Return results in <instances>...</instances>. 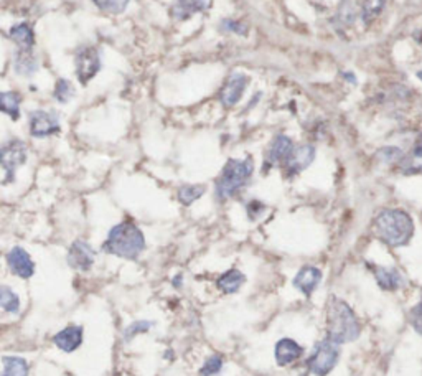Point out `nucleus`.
<instances>
[{"instance_id": "nucleus-39", "label": "nucleus", "mask_w": 422, "mask_h": 376, "mask_svg": "<svg viewBox=\"0 0 422 376\" xmlns=\"http://www.w3.org/2000/svg\"><path fill=\"white\" fill-rule=\"evenodd\" d=\"M417 78H419V81H422V69H419V71H417Z\"/></svg>"}, {"instance_id": "nucleus-33", "label": "nucleus", "mask_w": 422, "mask_h": 376, "mask_svg": "<svg viewBox=\"0 0 422 376\" xmlns=\"http://www.w3.org/2000/svg\"><path fill=\"white\" fill-rule=\"evenodd\" d=\"M223 365H224L223 357L218 355V353H214V355H211V357L206 358L205 363H203V366H201V370H200V375L201 376H214V375H218L219 371L223 370Z\"/></svg>"}, {"instance_id": "nucleus-29", "label": "nucleus", "mask_w": 422, "mask_h": 376, "mask_svg": "<svg viewBox=\"0 0 422 376\" xmlns=\"http://www.w3.org/2000/svg\"><path fill=\"white\" fill-rule=\"evenodd\" d=\"M74 93H76V89H74L73 83L69 80H65V78H60V80L56 81L55 89H53V98L60 104H68L74 98Z\"/></svg>"}, {"instance_id": "nucleus-31", "label": "nucleus", "mask_w": 422, "mask_h": 376, "mask_svg": "<svg viewBox=\"0 0 422 376\" xmlns=\"http://www.w3.org/2000/svg\"><path fill=\"white\" fill-rule=\"evenodd\" d=\"M130 0H92L96 7L99 8L101 12H106V14H122L127 7H129Z\"/></svg>"}, {"instance_id": "nucleus-2", "label": "nucleus", "mask_w": 422, "mask_h": 376, "mask_svg": "<svg viewBox=\"0 0 422 376\" xmlns=\"http://www.w3.org/2000/svg\"><path fill=\"white\" fill-rule=\"evenodd\" d=\"M362 335V322L355 310L337 296L327 302V339L337 345L350 343Z\"/></svg>"}, {"instance_id": "nucleus-15", "label": "nucleus", "mask_w": 422, "mask_h": 376, "mask_svg": "<svg viewBox=\"0 0 422 376\" xmlns=\"http://www.w3.org/2000/svg\"><path fill=\"white\" fill-rule=\"evenodd\" d=\"M303 355V347L297 340L284 336V339L277 340L274 347V357L279 366H289L292 363L298 361Z\"/></svg>"}, {"instance_id": "nucleus-18", "label": "nucleus", "mask_w": 422, "mask_h": 376, "mask_svg": "<svg viewBox=\"0 0 422 376\" xmlns=\"http://www.w3.org/2000/svg\"><path fill=\"white\" fill-rule=\"evenodd\" d=\"M373 275H375L378 286L381 287L382 291H399L401 287H404V275L399 273V269L396 268H388V266H373Z\"/></svg>"}, {"instance_id": "nucleus-11", "label": "nucleus", "mask_w": 422, "mask_h": 376, "mask_svg": "<svg viewBox=\"0 0 422 376\" xmlns=\"http://www.w3.org/2000/svg\"><path fill=\"white\" fill-rule=\"evenodd\" d=\"M249 85V76L244 73H233L230 74L224 86L219 91V101L224 108H233L243 99L246 87Z\"/></svg>"}, {"instance_id": "nucleus-30", "label": "nucleus", "mask_w": 422, "mask_h": 376, "mask_svg": "<svg viewBox=\"0 0 422 376\" xmlns=\"http://www.w3.org/2000/svg\"><path fill=\"white\" fill-rule=\"evenodd\" d=\"M403 154H404V151L401 147L386 146L376 152V157H378V160L382 162L385 165H396V167H398V164L403 159Z\"/></svg>"}, {"instance_id": "nucleus-4", "label": "nucleus", "mask_w": 422, "mask_h": 376, "mask_svg": "<svg viewBox=\"0 0 422 376\" xmlns=\"http://www.w3.org/2000/svg\"><path fill=\"white\" fill-rule=\"evenodd\" d=\"M254 173V160L251 157L244 159H230L214 183V196L218 202L235 198L248 185Z\"/></svg>"}, {"instance_id": "nucleus-13", "label": "nucleus", "mask_w": 422, "mask_h": 376, "mask_svg": "<svg viewBox=\"0 0 422 376\" xmlns=\"http://www.w3.org/2000/svg\"><path fill=\"white\" fill-rule=\"evenodd\" d=\"M7 266L10 273L20 279H30L35 274V262L32 256L22 246H13L8 251Z\"/></svg>"}, {"instance_id": "nucleus-25", "label": "nucleus", "mask_w": 422, "mask_h": 376, "mask_svg": "<svg viewBox=\"0 0 422 376\" xmlns=\"http://www.w3.org/2000/svg\"><path fill=\"white\" fill-rule=\"evenodd\" d=\"M206 187L201 183H188V185H182L177 191L178 202L185 205V207H190L192 203H195L196 200H200L205 195Z\"/></svg>"}, {"instance_id": "nucleus-19", "label": "nucleus", "mask_w": 422, "mask_h": 376, "mask_svg": "<svg viewBox=\"0 0 422 376\" xmlns=\"http://www.w3.org/2000/svg\"><path fill=\"white\" fill-rule=\"evenodd\" d=\"M206 6H208V0H174L170 7V15L174 20L185 22L192 19L195 14L203 12Z\"/></svg>"}, {"instance_id": "nucleus-8", "label": "nucleus", "mask_w": 422, "mask_h": 376, "mask_svg": "<svg viewBox=\"0 0 422 376\" xmlns=\"http://www.w3.org/2000/svg\"><path fill=\"white\" fill-rule=\"evenodd\" d=\"M28 130L35 139H45L58 134L61 130L60 117L56 112L35 109L28 114Z\"/></svg>"}, {"instance_id": "nucleus-34", "label": "nucleus", "mask_w": 422, "mask_h": 376, "mask_svg": "<svg viewBox=\"0 0 422 376\" xmlns=\"http://www.w3.org/2000/svg\"><path fill=\"white\" fill-rule=\"evenodd\" d=\"M219 28H221L223 32L239 35V37H246V35H248V32H249L248 25L243 24V22L233 20V19H224L221 24H219Z\"/></svg>"}, {"instance_id": "nucleus-6", "label": "nucleus", "mask_w": 422, "mask_h": 376, "mask_svg": "<svg viewBox=\"0 0 422 376\" xmlns=\"http://www.w3.org/2000/svg\"><path fill=\"white\" fill-rule=\"evenodd\" d=\"M28 160V147L22 139H10L0 146V167L6 170L3 185L15 182L17 170Z\"/></svg>"}, {"instance_id": "nucleus-1", "label": "nucleus", "mask_w": 422, "mask_h": 376, "mask_svg": "<svg viewBox=\"0 0 422 376\" xmlns=\"http://www.w3.org/2000/svg\"><path fill=\"white\" fill-rule=\"evenodd\" d=\"M373 228H375L376 238L389 248L406 246L416 230L412 216L403 208L381 210L375 216Z\"/></svg>"}, {"instance_id": "nucleus-5", "label": "nucleus", "mask_w": 422, "mask_h": 376, "mask_svg": "<svg viewBox=\"0 0 422 376\" xmlns=\"http://www.w3.org/2000/svg\"><path fill=\"white\" fill-rule=\"evenodd\" d=\"M340 360V345L325 336L315 343L310 357L307 358V368L316 376H327Z\"/></svg>"}, {"instance_id": "nucleus-3", "label": "nucleus", "mask_w": 422, "mask_h": 376, "mask_svg": "<svg viewBox=\"0 0 422 376\" xmlns=\"http://www.w3.org/2000/svg\"><path fill=\"white\" fill-rule=\"evenodd\" d=\"M101 249L122 259H137L145 249V236L134 221H121L109 230Z\"/></svg>"}, {"instance_id": "nucleus-32", "label": "nucleus", "mask_w": 422, "mask_h": 376, "mask_svg": "<svg viewBox=\"0 0 422 376\" xmlns=\"http://www.w3.org/2000/svg\"><path fill=\"white\" fill-rule=\"evenodd\" d=\"M155 325L152 321H137V322H132L129 327L124 330V340L126 342H130L132 339H135L137 335L147 334L149 330L152 329V327Z\"/></svg>"}, {"instance_id": "nucleus-22", "label": "nucleus", "mask_w": 422, "mask_h": 376, "mask_svg": "<svg viewBox=\"0 0 422 376\" xmlns=\"http://www.w3.org/2000/svg\"><path fill=\"white\" fill-rule=\"evenodd\" d=\"M38 69L40 63L33 51H17L15 58H13V71L19 76H33L35 73H38Z\"/></svg>"}, {"instance_id": "nucleus-16", "label": "nucleus", "mask_w": 422, "mask_h": 376, "mask_svg": "<svg viewBox=\"0 0 422 376\" xmlns=\"http://www.w3.org/2000/svg\"><path fill=\"white\" fill-rule=\"evenodd\" d=\"M398 169L406 175L422 173V133L416 135L409 151L404 152Z\"/></svg>"}, {"instance_id": "nucleus-40", "label": "nucleus", "mask_w": 422, "mask_h": 376, "mask_svg": "<svg viewBox=\"0 0 422 376\" xmlns=\"http://www.w3.org/2000/svg\"><path fill=\"white\" fill-rule=\"evenodd\" d=\"M421 38H422V30H421Z\"/></svg>"}, {"instance_id": "nucleus-17", "label": "nucleus", "mask_w": 422, "mask_h": 376, "mask_svg": "<svg viewBox=\"0 0 422 376\" xmlns=\"http://www.w3.org/2000/svg\"><path fill=\"white\" fill-rule=\"evenodd\" d=\"M83 335H85V330H83L81 325H68L65 327L63 330H60L58 334H55V336H53V343H55L61 352L73 353L83 345Z\"/></svg>"}, {"instance_id": "nucleus-7", "label": "nucleus", "mask_w": 422, "mask_h": 376, "mask_svg": "<svg viewBox=\"0 0 422 376\" xmlns=\"http://www.w3.org/2000/svg\"><path fill=\"white\" fill-rule=\"evenodd\" d=\"M101 69V55L96 46H81L74 55V74L81 85H87Z\"/></svg>"}, {"instance_id": "nucleus-9", "label": "nucleus", "mask_w": 422, "mask_h": 376, "mask_svg": "<svg viewBox=\"0 0 422 376\" xmlns=\"http://www.w3.org/2000/svg\"><path fill=\"white\" fill-rule=\"evenodd\" d=\"M316 151L312 144H301V146H294L292 152H290L284 164L280 165L282 172L287 177H296V175L302 173L303 170L309 169L312 162L315 160Z\"/></svg>"}, {"instance_id": "nucleus-38", "label": "nucleus", "mask_w": 422, "mask_h": 376, "mask_svg": "<svg viewBox=\"0 0 422 376\" xmlns=\"http://www.w3.org/2000/svg\"><path fill=\"white\" fill-rule=\"evenodd\" d=\"M343 76H345L346 81H351L353 85H356V80H355V74L353 73H343Z\"/></svg>"}, {"instance_id": "nucleus-27", "label": "nucleus", "mask_w": 422, "mask_h": 376, "mask_svg": "<svg viewBox=\"0 0 422 376\" xmlns=\"http://www.w3.org/2000/svg\"><path fill=\"white\" fill-rule=\"evenodd\" d=\"M356 20V8L353 6L351 0H343L338 7L337 14H335V27L337 28H346L351 27Z\"/></svg>"}, {"instance_id": "nucleus-35", "label": "nucleus", "mask_w": 422, "mask_h": 376, "mask_svg": "<svg viewBox=\"0 0 422 376\" xmlns=\"http://www.w3.org/2000/svg\"><path fill=\"white\" fill-rule=\"evenodd\" d=\"M409 323L414 329V332L419 336H422V299L417 302L414 307L409 310Z\"/></svg>"}, {"instance_id": "nucleus-26", "label": "nucleus", "mask_w": 422, "mask_h": 376, "mask_svg": "<svg viewBox=\"0 0 422 376\" xmlns=\"http://www.w3.org/2000/svg\"><path fill=\"white\" fill-rule=\"evenodd\" d=\"M0 309L8 314H19L22 309V300L19 294L8 286H0Z\"/></svg>"}, {"instance_id": "nucleus-21", "label": "nucleus", "mask_w": 422, "mask_h": 376, "mask_svg": "<svg viewBox=\"0 0 422 376\" xmlns=\"http://www.w3.org/2000/svg\"><path fill=\"white\" fill-rule=\"evenodd\" d=\"M246 282V275L239 269L233 268L218 275L217 287L223 294H236Z\"/></svg>"}, {"instance_id": "nucleus-28", "label": "nucleus", "mask_w": 422, "mask_h": 376, "mask_svg": "<svg viewBox=\"0 0 422 376\" xmlns=\"http://www.w3.org/2000/svg\"><path fill=\"white\" fill-rule=\"evenodd\" d=\"M386 6V0H364L362 6V20L364 25L373 24V20H376L380 14L382 12V8Z\"/></svg>"}, {"instance_id": "nucleus-20", "label": "nucleus", "mask_w": 422, "mask_h": 376, "mask_svg": "<svg viewBox=\"0 0 422 376\" xmlns=\"http://www.w3.org/2000/svg\"><path fill=\"white\" fill-rule=\"evenodd\" d=\"M8 35H10L12 42L15 43L17 46H19V50L33 51L35 32H33L32 25L26 24V22H22V24H15L10 30H8Z\"/></svg>"}, {"instance_id": "nucleus-36", "label": "nucleus", "mask_w": 422, "mask_h": 376, "mask_svg": "<svg viewBox=\"0 0 422 376\" xmlns=\"http://www.w3.org/2000/svg\"><path fill=\"white\" fill-rule=\"evenodd\" d=\"M264 210H266V207H264L261 202H258V200H253V202H249L248 207H246V212H248V216L251 220H256V218L261 216Z\"/></svg>"}, {"instance_id": "nucleus-12", "label": "nucleus", "mask_w": 422, "mask_h": 376, "mask_svg": "<svg viewBox=\"0 0 422 376\" xmlns=\"http://www.w3.org/2000/svg\"><path fill=\"white\" fill-rule=\"evenodd\" d=\"M296 144H294L292 139L285 134H277L274 139H272L269 147L266 151V157H264V167L272 169L276 165H282L284 160L287 159L290 152Z\"/></svg>"}, {"instance_id": "nucleus-23", "label": "nucleus", "mask_w": 422, "mask_h": 376, "mask_svg": "<svg viewBox=\"0 0 422 376\" xmlns=\"http://www.w3.org/2000/svg\"><path fill=\"white\" fill-rule=\"evenodd\" d=\"M22 94L19 91H2L0 93V112L7 114L12 121L20 119Z\"/></svg>"}, {"instance_id": "nucleus-10", "label": "nucleus", "mask_w": 422, "mask_h": 376, "mask_svg": "<svg viewBox=\"0 0 422 376\" xmlns=\"http://www.w3.org/2000/svg\"><path fill=\"white\" fill-rule=\"evenodd\" d=\"M66 261H68V266L71 269L79 271V273H87L94 266L96 251L87 241L76 239L68 249Z\"/></svg>"}, {"instance_id": "nucleus-37", "label": "nucleus", "mask_w": 422, "mask_h": 376, "mask_svg": "<svg viewBox=\"0 0 422 376\" xmlns=\"http://www.w3.org/2000/svg\"><path fill=\"white\" fill-rule=\"evenodd\" d=\"M171 284H174V287H177V289H180V287H182V284H183V275L182 274L175 275L174 281H171Z\"/></svg>"}, {"instance_id": "nucleus-14", "label": "nucleus", "mask_w": 422, "mask_h": 376, "mask_svg": "<svg viewBox=\"0 0 422 376\" xmlns=\"http://www.w3.org/2000/svg\"><path fill=\"white\" fill-rule=\"evenodd\" d=\"M323 279L322 269L316 268V266H303L297 271V274L294 275V287L303 294L305 297H310L316 291V287L320 286Z\"/></svg>"}, {"instance_id": "nucleus-24", "label": "nucleus", "mask_w": 422, "mask_h": 376, "mask_svg": "<svg viewBox=\"0 0 422 376\" xmlns=\"http://www.w3.org/2000/svg\"><path fill=\"white\" fill-rule=\"evenodd\" d=\"M3 373L0 376H28L30 365L25 358L22 357H2Z\"/></svg>"}]
</instances>
